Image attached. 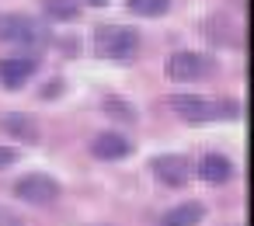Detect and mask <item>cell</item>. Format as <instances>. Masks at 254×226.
I'll return each mask as SVG.
<instances>
[{
	"instance_id": "1",
	"label": "cell",
	"mask_w": 254,
	"mask_h": 226,
	"mask_svg": "<svg viewBox=\"0 0 254 226\" xmlns=\"http://www.w3.org/2000/svg\"><path fill=\"white\" fill-rule=\"evenodd\" d=\"M139 53V32L129 25H101L94 32V56L108 63H132Z\"/></svg>"
},
{
	"instance_id": "2",
	"label": "cell",
	"mask_w": 254,
	"mask_h": 226,
	"mask_svg": "<svg viewBox=\"0 0 254 226\" xmlns=\"http://www.w3.org/2000/svg\"><path fill=\"white\" fill-rule=\"evenodd\" d=\"M174 108V115H181L185 122H212V118H237L240 105L237 101H212L202 94H171L167 101Z\"/></svg>"
},
{
	"instance_id": "3",
	"label": "cell",
	"mask_w": 254,
	"mask_h": 226,
	"mask_svg": "<svg viewBox=\"0 0 254 226\" xmlns=\"http://www.w3.org/2000/svg\"><path fill=\"white\" fill-rule=\"evenodd\" d=\"M167 80L174 84H195V80H205L212 77V59L205 53H195V49H178L167 56V66H164Z\"/></svg>"
},
{
	"instance_id": "4",
	"label": "cell",
	"mask_w": 254,
	"mask_h": 226,
	"mask_svg": "<svg viewBox=\"0 0 254 226\" xmlns=\"http://www.w3.org/2000/svg\"><path fill=\"white\" fill-rule=\"evenodd\" d=\"M14 195L28 205H53V202H60L63 188L49 174H25V177L14 181Z\"/></svg>"
},
{
	"instance_id": "5",
	"label": "cell",
	"mask_w": 254,
	"mask_h": 226,
	"mask_svg": "<svg viewBox=\"0 0 254 226\" xmlns=\"http://www.w3.org/2000/svg\"><path fill=\"white\" fill-rule=\"evenodd\" d=\"M39 56L35 53H14V56H0V87L21 91L35 73H39Z\"/></svg>"
},
{
	"instance_id": "6",
	"label": "cell",
	"mask_w": 254,
	"mask_h": 226,
	"mask_svg": "<svg viewBox=\"0 0 254 226\" xmlns=\"http://www.w3.org/2000/svg\"><path fill=\"white\" fill-rule=\"evenodd\" d=\"M42 25L32 21L28 14H0V42H11V46H39Z\"/></svg>"
},
{
	"instance_id": "7",
	"label": "cell",
	"mask_w": 254,
	"mask_h": 226,
	"mask_svg": "<svg viewBox=\"0 0 254 226\" xmlns=\"http://www.w3.org/2000/svg\"><path fill=\"white\" fill-rule=\"evenodd\" d=\"M150 170H153V177H157L160 184H167V188H181V184L191 181V160H188L185 153H157V157L150 160Z\"/></svg>"
},
{
	"instance_id": "8",
	"label": "cell",
	"mask_w": 254,
	"mask_h": 226,
	"mask_svg": "<svg viewBox=\"0 0 254 226\" xmlns=\"http://www.w3.org/2000/svg\"><path fill=\"white\" fill-rule=\"evenodd\" d=\"M129 153H132V143H129V136H122V132H98V136L91 139V157H94V160L112 164V160H126Z\"/></svg>"
},
{
	"instance_id": "9",
	"label": "cell",
	"mask_w": 254,
	"mask_h": 226,
	"mask_svg": "<svg viewBox=\"0 0 254 226\" xmlns=\"http://www.w3.org/2000/svg\"><path fill=\"white\" fill-rule=\"evenodd\" d=\"M205 184H226L230 177H233V160L230 157H223V153H205V157H198V164L191 167Z\"/></svg>"
},
{
	"instance_id": "10",
	"label": "cell",
	"mask_w": 254,
	"mask_h": 226,
	"mask_svg": "<svg viewBox=\"0 0 254 226\" xmlns=\"http://www.w3.org/2000/svg\"><path fill=\"white\" fill-rule=\"evenodd\" d=\"M0 129H4L7 136H14V139H21V143H39L42 139L39 122L32 115H25V112H7L4 118H0Z\"/></svg>"
},
{
	"instance_id": "11",
	"label": "cell",
	"mask_w": 254,
	"mask_h": 226,
	"mask_svg": "<svg viewBox=\"0 0 254 226\" xmlns=\"http://www.w3.org/2000/svg\"><path fill=\"white\" fill-rule=\"evenodd\" d=\"M202 219H205L202 202H181V205H174L160 216V226H198Z\"/></svg>"
},
{
	"instance_id": "12",
	"label": "cell",
	"mask_w": 254,
	"mask_h": 226,
	"mask_svg": "<svg viewBox=\"0 0 254 226\" xmlns=\"http://www.w3.org/2000/svg\"><path fill=\"white\" fill-rule=\"evenodd\" d=\"M42 11H46V18L56 21V25L80 18V4H77V0H42Z\"/></svg>"
},
{
	"instance_id": "13",
	"label": "cell",
	"mask_w": 254,
	"mask_h": 226,
	"mask_svg": "<svg viewBox=\"0 0 254 226\" xmlns=\"http://www.w3.org/2000/svg\"><path fill=\"white\" fill-rule=\"evenodd\" d=\"M126 7L139 18H164L171 11V0H126Z\"/></svg>"
},
{
	"instance_id": "14",
	"label": "cell",
	"mask_w": 254,
	"mask_h": 226,
	"mask_svg": "<svg viewBox=\"0 0 254 226\" xmlns=\"http://www.w3.org/2000/svg\"><path fill=\"white\" fill-rule=\"evenodd\" d=\"M105 112H112L119 122H136L132 105H129V101H122V98H105Z\"/></svg>"
},
{
	"instance_id": "15",
	"label": "cell",
	"mask_w": 254,
	"mask_h": 226,
	"mask_svg": "<svg viewBox=\"0 0 254 226\" xmlns=\"http://www.w3.org/2000/svg\"><path fill=\"white\" fill-rule=\"evenodd\" d=\"M11 164H18V150H14V146H7V143H0V170L11 167Z\"/></svg>"
},
{
	"instance_id": "16",
	"label": "cell",
	"mask_w": 254,
	"mask_h": 226,
	"mask_svg": "<svg viewBox=\"0 0 254 226\" xmlns=\"http://www.w3.org/2000/svg\"><path fill=\"white\" fill-rule=\"evenodd\" d=\"M60 91H63V80H49V84H46V91H42V98L49 101V98H53V94H60Z\"/></svg>"
},
{
	"instance_id": "17",
	"label": "cell",
	"mask_w": 254,
	"mask_h": 226,
	"mask_svg": "<svg viewBox=\"0 0 254 226\" xmlns=\"http://www.w3.org/2000/svg\"><path fill=\"white\" fill-rule=\"evenodd\" d=\"M0 223H7V226H21V219H18V216H11L7 209H0Z\"/></svg>"
},
{
	"instance_id": "18",
	"label": "cell",
	"mask_w": 254,
	"mask_h": 226,
	"mask_svg": "<svg viewBox=\"0 0 254 226\" xmlns=\"http://www.w3.org/2000/svg\"><path fill=\"white\" fill-rule=\"evenodd\" d=\"M84 4H87V7H105L108 0H84Z\"/></svg>"
}]
</instances>
